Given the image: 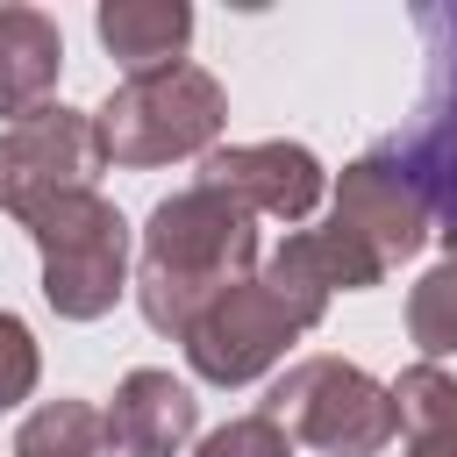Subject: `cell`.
I'll return each mask as SVG.
<instances>
[{"mask_svg": "<svg viewBox=\"0 0 457 457\" xmlns=\"http://www.w3.org/2000/svg\"><path fill=\"white\" fill-rule=\"evenodd\" d=\"M36 371H43V357H36L29 321L0 307V414H7L14 400H29V393H36Z\"/></svg>", "mask_w": 457, "mask_h": 457, "instance_id": "obj_18", "label": "cell"}, {"mask_svg": "<svg viewBox=\"0 0 457 457\" xmlns=\"http://www.w3.org/2000/svg\"><path fill=\"white\" fill-rule=\"evenodd\" d=\"M200 436V400L186 378L143 364L114 386V407H107V443L121 457H179L186 443Z\"/></svg>", "mask_w": 457, "mask_h": 457, "instance_id": "obj_11", "label": "cell"}, {"mask_svg": "<svg viewBox=\"0 0 457 457\" xmlns=\"http://www.w3.org/2000/svg\"><path fill=\"white\" fill-rule=\"evenodd\" d=\"M107 407L93 400H43L14 428V457H107Z\"/></svg>", "mask_w": 457, "mask_h": 457, "instance_id": "obj_14", "label": "cell"}, {"mask_svg": "<svg viewBox=\"0 0 457 457\" xmlns=\"http://www.w3.org/2000/svg\"><path fill=\"white\" fill-rule=\"evenodd\" d=\"M407 336H414L421 364L457 357V243H450L443 264H428L414 278V293H407Z\"/></svg>", "mask_w": 457, "mask_h": 457, "instance_id": "obj_15", "label": "cell"}, {"mask_svg": "<svg viewBox=\"0 0 457 457\" xmlns=\"http://www.w3.org/2000/svg\"><path fill=\"white\" fill-rule=\"evenodd\" d=\"M293 443L321 450V457H378L393 443V393L350 364V357H300L286 364V378L264 393V407Z\"/></svg>", "mask_w": 457, "mask_h": 457, "instance_id": "obj_4", "label": "cell"}, {"mask_svg": "<svg viewBox=\"0 0 457 457\" xmlns=\"http://www.w3.org/2000/svg\"><path fill=\"white\" fill-rule=\"evenodd\" d=\"M57 71H64V29L43 7L7 0L0 7V114L21 121L36 107L57 100Z\"/></svg>", "mask_w": 457, "mask_h": 457, "instance_id": "obj_12", "label": "cell"}, {"mask_svg": "<svg viewBox=\"0 0 457 457\" xmlns=\"http://www.w3.org/2000/svg\"><path fill=\"white\" fill-rule=\"evenodd\" d=\"M257 264V214L214 186H186L150 207L143 221V264H136V307L157 336H186L200 307H214L228 286H243Z\"/></svg>", "mask_w": 457, "mask_h": 457, "instance_id": "obj_1", "label": "cell"}, {"mask_svg": "<svg viewBox=\"0 0 457 457\" xmlns=\"http://www.w3.org/2000/svg\"><path fill=\"white\" fill-rule=\"evenodd\" d=\"M407 457H457V428H436V436H407Z\"/></svg>", "mask_w": 457, "mask_h": 457, "instance_id": "obj_19", "label": "cell"}, {"mask_svg": "<svg viewBox=\"0 0 457 457\" xmlns=\"http://www.w3.org/2000/svg\"><path fill=\"white\" fill-rule=\"evenodd\" d=\"M193 457H293V436L271 414H236V421L207 428Z\"/></svg>", "mask_w": 457, "mask_h": 457, "instance_id": "obj_17", "label": "cell"}, {"mask_svg": "<svg viewBox=\"0 0 457 457\" xmlns=\"http://www.w3.org/2000/svg\"><path fill=\"white\" fill-rule=\"evenodd\" d=\"M221 121H228L221 79L200 71V64H171V71H150V79H121L93 107V143H100V164L150 171V164H171V157H207Z\"/></svg>", "mask_w": 457, "mask_h": 457, "instance_id": "obj_2", "label": "cell"}, {"mask_svg": "<svg viewBox=\"0 0 457 457\" xmlns=\"http://www.w3.org/2000/svg\"><path fill=\"white\" fill-rule=\"evenodd\" d=\"M93 29H100V50H107L129 79H150V71L186 64L193 7H186V0H100Z\"/></svg>", "mask_w": 457, "mask_h": 457, "instance_id": "obj_13", "label": "cell"}, {"mask_svg": "<svg viewBox=\"0 0 457 457\" xmlns=\"http://www.w3.org/2000/svg\"><path fill=\"white\" fill-rule=\"evenodd\" d=\"M100 171V143H93V114L50 100L21 121L0 129V207L14 221H29L36 207H50L57 193H86Z\"/></svg>", "mask_w": 457, "mask_h": 457, "instance_id": "obj_7", "label": "cell"}, {"mask_svg": "<svg viewBox=\"0 0 457 457\" xmlns=\"http://www.w3.org/2000/svg\"><path fill=\"white\" fill-rule=\"evenodd\" d=\"M307 328L328 314V300L336 293H371V286H386V264L350 236V228H336V221H321V228H300V236H286L271 257H264V271H257Z\"/></svg>", "mask_w": 457, "mask_h": 457, "instance_id": "obj_10", "label": "cell"}, {"mask_svg": "<svg viewBox=\"0 0 457 457\" xmlns=\"http://www.w3.org/2000/svg\"><path fill=\"white\" fill-rule=\"evenodd\" d=\"M393 421L407 436H436V428H457V378L443 364H407L393 386Z\"/></svg>", "mask_w": 457, "mask_h": 457, "instance_id": "obj_16", "label": "cell"}, {"mask_svg": "<svg viewBox=\"0 0 457 457\" xmlns=\"http://www.w3.org/2000/svg\"><path fill=\"white\" fill-rule=\"evenodd\" d=\"M21 228H29L36 257H43V300L57 307V321H100L129 293V221L93 186L57 193Z\"/></svg>", "mask_w": 457, "mask_h": 457, "instance_id": "obj_3", "label": "cell"}, {"mask_svg": "<svg viewBox=\"0 0 457 457\" xmlns=\"http://www.w3.org/2000/svg\"><path fill=\"white\" fill-rule=\"evenodd\" d=\"M193 186H214L228 200H243L250 214H271V221H307L328 193V171L307 143H214L200 157V179Z\"/></svg>", "mask_w": 457, "mask_h": 457, "instance_id": "obj_8", "label": "cell"}, {"mask_svg": "<svg viewBox=\"0 0 457 457\" xmlns=\"http://www.w3.org/2000/svg\"><path fill=\"white\" fill-rule=\"evenodd\" d=\"M414 29L428 43V93L400 136H386V157L421 193L443 243H457V7H414Z\"/></svg>", "mask_w": 457, "mask_h": 457, "instance_id": "obj_5", "label": "cell"}, {"mask_svg": "<svg viewBox=\"0 0 457 457\" xmlns=\"http://www.w3.org/2000/svg\"><path fill=\"white\" fill-rule=\"evenodd\" d=\"M300 336H307V321L250 271V278L228 286L214 307H200V321H193L179 343H186V364H193L207 386H250V378H264Z\"/></svg>", "mask_w": 457, "mask_h": 457, "instance_id": "obj_6", "label": "cell"}, {"mask_svg": "<svg viewBox=\"0 0 457 457\" xmlns=\"http://www.w3.org/2000/svg\"><path fill=\"white\" fill-rule=\"evenodd\" d=\"M336 228H350L386 271L393 264H407L428 236H436V221H428V207H421V193L407 186V171L386 157V150H371V157H357V164H343V179H336V214H328Z\"/></svg>", "mask_w": 457, "mask_h": 457, "instance_id": "obj_9", "label": "cell"}]
</instances>
